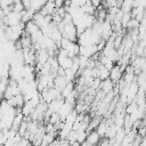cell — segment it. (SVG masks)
Instances as JSON below:
<instances>
[{"mask_svg": "<svg viewBox=\"0 0 146 146\" xmlns=\"http://www.w3.org/2000/svg\"><path fill=\"white\" fill-rule=\"evenodd\" d=\"M56 139V131H50V132H44L40 146H49L54 140Z\"/></svg>", "mask_w": 146, "mask_h": 146, "instance_id": "cell-10", "label": "cell"}, {"mask_svg": "<svg viewBox=\"0 0 146 146\" xmlns=\"http://www.w3.org/2000/svg\"><path fill=\"white\" fill-rule=\"evenodd\" d=\"M62 35L64 38L68 39L70 41H75L76 42V40H78V32H76V27H75L73 22L64 24V29H63Z\"/></svg>", "mask_w": 146, "mask_h": 146, "instance_id": "cell-2", "label": "cell"}, {"mask_svg": "<svg viewBox=\"0 0 146 146\" xmlns=\"http://www.w3.org/2000/svg\"><path fill=\"white\" fill-rule=\"evenodd\" d=\"M73 90H74V83H73V81L67 82V83L65 84V87L60 90V96H62V98L64 99L65 97H67Z\"/></svg>", "mask_w": 146, "mask_h": 146, "instance_id": "cell-16", "label": "cell"}, {"mask_svg": "<svg viewBox=\"0 0 146 146\" xmlns=\"http://www.w3.org/2000/svg\"><path fill=\"white\" fill-rule=\"evenodd\" d=\"M38 30H40V29L36 26V24H35V23H34L32 19L25 23V27H24V31H25V32H26L29 35H31V34L35 33Z\"/></svg>", "mask_w": 146, "mask_h": 146, "instance_id": "cell-15", "label": "cell"}, {"mask_svg": "<svg viewBox=\"0 0 146 146\" xmlns=\"http://www.w3.org/2000/svg\"><path fill=\"white\" fill-rule=\"evenodd\" d=\"M52 2H54V6H55L56 9L65 7V0H54Z\"/></svg>", "mask_w": 146, "mask_h": 146, "instance_id": "cell-23", "label": "cell"}, {"mask_svg": "<svg viewBox=\"0 0 146 146\" xmlns=\"http://www.w3.org/2000/svg\"><path fill=\"white\" fill-rule=\"evenodd\" d=\"M138 26H139V22H138L136 18H132V17H131V18L128 21V23L125 24V27H127L128 30H137Z\"/></svg>", "mask_w": 146, "mask_h": 146, "instance_id": "cell-20", "label": "cell"}, {"mask_svg": "<svg viewBox=\"0 0 146 146\" xmlns=\"http://www.w3.org/2000/svg\"><path fill=\"white\" fill-rule=\"evenodd\" d=\"M76 75H78V74H76L72 68H67V70H65V74H64V76L66 78V80H67L68 82H70V81H74Z\"/></svg>", "mask_w": 146, "mask_h": 146, "instance_id": "cell-21", "label": "cell"}, {"mask_svg": "<svg viewBox=\"0 0 146 146\" xmlns=\"http://www.w3.org/2000/svg\"><path fill=\"white\" fill-rule=\"evenodd\" d=\"M96 67H97V78H98L100 81L108 78V75H110V70H107L105 66H103V65L99 64V63H97Z\"/></svg>", "mask_w": 146, "mask_h": 146, "instance_id": "cell-13", "label": "cell"}, {"mask_svg": "<svg viewBox=\"0 0 146 146\" xmlns=\"http://www.w3.org/2000/svg\"><path fill=\"white\" fill-rule=\"evenodd\" d=\"M97 8H98L97 9V21H99V22L105 21L106 19V16H107V10L105 8H103L102 5L99 7H97Z\"/></svg>", "mask_w": 146, "mask_h": 146, "instance_id": "cell-19", "label": "cell"}, {"mask_svg": "<svg viewBox=\"0 0 146 146\" xmlns=\"http://www.w3.org/2000/svg\"><path fill=\"white\" fill-rule=\"evenodd\" d=\"M99 89H100V91H103V94H104V95L110 94V92H112V91L114 90V83H113V82L107 78V79H105V80H102V81H100Z\"/></svg>", "mask_w": 146, "mask_h": 146, "instance_id": "cell-7", "label": "cell"}, {"mask_svg": "<svg viewBox=\"0 0 146 146\" xmlns=\"http://www.w3.org/2000/svg\"><path fill=\"white\" fill-rule=\"evenodd\" d=\"M96 54H98V49H97V46L96 44H92V46H80L79 55H82L84 57L91 58Z\"/></svg>", "mask_w": 146, "mask_h": 146, "instance_id": "cell-3", "label": "cell"}, {"mask_svg": "<svg viewBox=\"0 0 146 146\" xmlns=\"http://www.w3.org/2000/svg\"><path fill=\"white\" fill-rule=\"evenodd\" d=\"M133 8V0H123L120 9L123 13H129L131 9Z\"/></svg>", "mask_w": 146, "mask_h": 146, "instance_id": "cell-18", "label": "cell"}, {"mask_svg": "<svg viewBox=\"0 0 146 146\" xmlns=\"http://www.w3.org/2000/svg\"><path fill=\"white\" fill-rule=\"evenodd\" d=\"M64 103V99L60 97V98H57L52 102H50L49 104H47V110L50 112V113H57L60 108V106L63 105Z\"/></svg>", "mask_w": 146, "mask_h": 146, "instance_id": "cell-9", "label": "cell"}, {"mask_svg": "<svg viewBox=\"0 0 146 146\" xmlns=\"http://www.w3.org/2000/svg\"><path fill=\"white\" fill-rule=\"evenodd\" d=\"M121 78H122V71H121V68H120V65L114 64V65H113V67L110 70L108 79H110L113 83H115V82L120 81V79H121Z\"/></svg>", "mask_w": 146, "mask_h": 146, "instance_id": "cell-5", "label": "cell"}, {"mask_svg": "<svg viewBox=\"0 0 146 146\" xmlns=\"http://www.w3.org/2000/svg\"><path fill=\"white\" fill-rule=\"evenodd\" d=\"M40 97H41L42 102H44L46 104H49L50 102H52L57 98H60L62 96H60V92L57 89L51 87V88H46L42 91H40Z\"/></svg>", "mask_w": 146, "mask_h": 146, "instance_id": "cell-1", "label": "cell"}, {"mask_svg": "<svg viewBox=\"0 0 146 146\" xmlns=\"http://www.w3.org/2000/svg\"><path fill=\"white\" fill-rule=\"evenodd\" d=\"M75 133H76V141L82 144L83 141H86V137H87V129H83V128H79L75 130Z\"/></svg>", "mask_w": 146, "mask_h": 146, "instance_id": "cell-17", "label": "cell"}, {"mask_svg": "<svg viewBox=\"0 0 146 146\" xmlns=\"http://www.w3.org/2000/svg\"><path fill=\"white\" fill-rule=\"evenodd\" d=\"M67 82H68V81L66 80V78H65V76L56 75V76L54 78V88H55V89H57V90L60 92V90L65 87V84H66Z\"/></svg>", "mask_w": 146, "mask_h": 146, "instance_id": "cell-12", "label": "cell"}, {"mask_svg": "<svg viewBox=\"0 0 146 146\" xmlns=\"http://www.w3.org/2000/svg\"><path fill=\"white\" fill-rule=\"evenodd\" d=\"M100 139H102V138L99 137V135L97 133L96 130H90V131H88V133H87L86 143H87L88 145H90V146H96V145L99 143Z\"/></svg>", "mask_w": 146, "mask_h": 146, "instance_id": "cell-6", "label": "cell"}, {"mask_svg": "<svg viewBox=\"0 0 146 146\" xmlns=\"http://www.w3.org/2000/svg\"><path fill=\"white\" fill-rule=\"evenodd\" d=\"M73 108H74V106L73 105H71V104H68V103H66V102H64L63 103V105L60 106V108H59V111L57 112L58 113V115H59V117H60V120L62 121H64V119L73 111Z\"/></svg>", "mask_w": 146, "mask_h": 146, "instance_id": "cell-8", "label": "cell"}, {"mask_svg": "<svg viewBox=\"0 0 146 146\" xmlns=\"http://www.w3.org/2000/svg\"><path fill=\"white\" fill-rule=\"evenodd\" d=\"M65 1H67V0H65Z\"/></svg>", "mask_w": 146, "mask_h": 146, "instance_id": "cell-24", "label": "cell"}, {"mask_svg": "<svg viewBox=\"0 0 146 146\" xmlns=\"http://www.w3.org/2000/svg\"><path fill=\"white\" fill-rule=\"evenodd\" d=\"M113 121H100L99 122V124L97 125V128L95 129L96 131H97V133L99 135V137L100 138H104L105 137V133H106V130H107V127H108V124L110 123H112Z\"/></svg>", "mask_w": 146, "mask_h": 146, "instance_id": "cell-14", "label": "cell"}, {"mask_svg": "<svg viewBox=\"0 0 146 146\" xmlns=\"http://www.w3.org/2000/svg\"><path fill=\"white\" fill-rule=\"evenodd\" d=\"M25 8H24V6H23V3H22V1H19V2H16V3H13V11H16V13H21V11H23Z\"/></svg>", "mask_w": 146, "mask_h": 146, "instance_id": "cell-22", "label": "cell"}, {"mask_svg": "<svg viewBox=\"0 0 146 146\" xmlns=\"http://www.w3.org/2000/svg\"><path fill=\"white\" fill-rule=\"evenodd\" d=\"M55 9H56V8H55V6H54V2H52V1H47L46 5L40 8L39 13H40L41 15H43V16H46V15H52V14L55 13Z\"/></svg>", "mask_w": 146, "mask_h": 146, "instance_id": "cell-11", "label": "cell"}, {"mask_svg": "<svg viewBox=\"0 0 146 146\" xmlns=\"http://www.w3.org/2000/svg\"><path fill=\"white\" fill-rule=\"evenodd\" d=\"M65 50H66L67 56L71 57V58H73V57H75V56L79 55L80 46H79V43L75 42V41H70V42L67 43V46L65 47Z\"/></svg>", "mask_w": 146, "mask_h": 146, "instance_id": "cell-4", "label": "cell"}]
</instances>
